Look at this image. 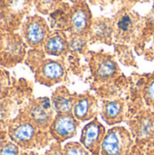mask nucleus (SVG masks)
I'll return each mask as SVG.
<instances>
[{"instance_id": "1", "label": "nucleus", "mask_w": 154, "mask_h": 155, "mask_svg": "<svg viewBox=\"0 0 154 155\" xmlns=\"http://www.w3.org/2000/svg\"><path fill=\"white\" fill-rule=\"evenodd\" d=\"M9 139L22 151H33L46 147L53 139L49 132L41 131L21 109L7 127Z\"/></svg>"}, {"instance_id": "2", "label": "nucleus", "mask_w": 154, "mask_h": 155, "mask_svg": "<svg viewBox=\"0 0 154 155\" xmlns=\"http://www.w3.org/2000/svg\"><path fill=\"white\" fill-rule=\"evenodd\" d=\"M113 20V36L121 43H133L143 31V19L135 12L122 9Z\"/></svg>"}, {"instance_id": "3", "label": "nucleus", "mask_w": 154, "mask_h": 155, "mask_svg": "<svg viewBox=\"0 0 154 155\" xmlns=\"http://www.w3.org/2000/svg\"><path fill=\"white\" fill-rule=\"evenodd\" d=\"M25 42L15 33H4L0 36V66L12 68L25 59Z\"/></svg>"}, {"instance_id": "4", "label": "nucleus", "mask_w": 154, "mask_h": 155, "mask_svg": "<svg viewBox=\"0 0 154 155\" xmlns=\"http://www.w3.org/2000/svg\"><path fill=\"white\" fill-rule=\"evenodd\" d=\"M31 5L32 0H0V30L5 33L15 31Z\"/></svg>"}, {"instance_id": "5", "label": "nucleus", "mask_w": 154, "mask_h": 155, "mask_svg": "<svg viewBox=\"0 0 154 155\" xmlns=\"http://www.w3.org/2000/svg\"><path fill=\"white\" fill-rule=\"evenodd\" d=\"M130 132L122 126H116L106 132L100 155H129L133 147Z\"/></svg>"}, {"instance_id": "6", "label": "nucleus", "mask_w": 154, "mask_h": 155, "mask_svg": "<svg viewBox=\"0 0 154 155\" xmlns=\"http://www.w3.org/2000/svg\"><path fill=\"white\" fill-rule=\"evenodd\" d=\"M22 110L32 119L41 131L49 132V127L55 116V112L49 98L40 97L32 99Z\"/></svg>"}, {"instance_id": "7", "label": "nucleus", "mask_w": 154, "mask_h": 155, "mask_svg": "<svg viewBox=\"0 0 154 155\" xmlns=\"http://www.w3.org/2000/svg\"><path fill=\"white\" fill-rule=\"evenodd\" d=\"M22 32L25 44L34 49L42 48L51 33L46 21L39 15L27 17L23 24Z\"/></svg>"}, {"instance_id": "8", "label": "nucleus", "mask_w": 154, "mask_h": 155, "mask_svg": "<svg viewBox=\"0 0 154 155\" xmlns=\"http://www.w3.org/2000/svg\"><path fill=\"white\" fill-rule=\"evenodd\" d=\"M92 24L93 18L89 6L83 1L75 2L70 7L66 31L74 35L88 36Z\"/></svg>"}, {"instance_id": "9", "label": "nucleus", "mask_w": 154, "mask_h": 155, "mask_svg": "<svg viewBox=\"0 0 154 155\" xmlns=\"http://www.w3.org/2000/svg\"><path fill=\"white\" fill-rule=\"evenodd\" d=\"M34 73L38 84L51 87L64 79L65 66L63 60L48 58L44 59Z\"/></svg>"}, {"instance_id": "10", "label": "nucleus", "mask_w": 154, "mask_h": 155, "mask_svg": "<svg viewBox=\"0 0 154 155\" xmlns=\"http://www.w3.org/2000/svg\"><path fill=\"white\" fill-rule=\"evenodd\" d=\"M90 68L93 78L99 82L112 80L119 72L114 58L105 53H94L90 59Z\"/></svg>"}, {"instance_id": "11", "label": "nucleus", "mask_w": 154, "mask_h": 155, "mask_svg": "<svg viewBox=\"0 0 154 155\" xmlns=\"http://www.w3.org/2000/svg\"><path fill=\"white\" fill-rule=\"evenodd\" d=\"M79 123L72 113L55 114L49 127V134L57 143H62L75 136Z\"/></svg>"}, {"instance_id": "12", "label": "nucleus", "mask_w": 154, "mask_h": 155, "mask_svg": "<svg viewBox=\"0 0 154 155\" xmlns=\"http://www.w3.org/2000/svg\"><path fill=\"white\" fill-rule=\"evenodd\" d=\"M105 134L104 126L97 119H93L83 128L80 143L92 155H100Z\"/></svg>"}, {"instance_id": "13", "label": "nucleus", "mask_w": 154, "mask_h": 155, "mask_svg": "<svg viewBox=\"0 0 154 155\" xmlns=\"http://www.w3.org/2000/svg\"><path fill=\"white\" fill-rule=\"evenodd\" d=\"M98 113V102L91 94H76L73 114L78 122L93 120Z\"/></svg>"}, {"instance_id": "14", "label": "nucleus", "mask_w": 154, "mask_h": 155, "mask_svg": "<svg viewBox=\"0 0 154 155\" xmlns=\"http://www.w3.org/2000/svg\"><path fill=\"white\" fill-rule=\"evenodd\" d=\"M113 35V19L99 17L95 20H93V24L88 34V39L90 42H103L105 44H111Z\"/></svg>"}, {"instance_id": "15", "label": "nucleus", "mask_w": 154, "mask_h": 155, "mask_svg": "<svg viewBox=\"0 0 154 155\" xmlns=\"http://www.w3.org/2000/svg\"><path fill=\"white\" fill-rule=\"evenodd\" d=\"M44 52L53 56H64L69 51L68 37L64 31L56 30L50 33L43 46Z\"/></svg>"}, {"instance_id": "16", "label": "nucleus", "mask_w": 154, "mask_h": 155, "mask_svg": "<svg viewBox=\"0 0 154 155\" xmlns=\"http://www.w3.org/2000/svg\"><path fill=\"white\" fill-rule=\"evenodd\" d=\"M76 94H73L65 86L57 87L51 97L52 106L56 114L73 113Z\"/></svg>"}, {"instance_id": "17", "label": "nucleus", "mask_w": 154, "mask_h": 155, "mask_svg": "<svg viewBox=\"0 0 154 155\" xmlns=\"http://www.w3.org/2000/svg\"><path fill=\"white\" fill-rule=\"evenodd\" d=\"M102 118L109 125L122 123L124 119V103L122 100L105 102L102 107Z\"/></svg>"}, {"instance_id": "18", "label": "nucleus", "mask_w": 154, "mask_h": 155, "mask_svg": "<svg viewBox=\"0 0 154 155\" xmlns=\"http://www.w3.org/2000/svg\"><path fill=\"white\" fill-rule=\"evenodd\" d=\"M133 130L141 142H147L154 137V115L144 114L139 117V119L133 125Z\"/></svg>"}, {"instance_id": "19", "label": "nucleus", "mask_w": 154, "mask_h": 155, "mask_svg": "<svg viewBox=\"0 0 154 155\" xmlns=\"http://www.w3.org/2000/svg\"><path fill=\"white\" fill-rule=\"evenodd\" d=\"M21 109L17 107L15 96L10 98L9 95L0 101V128L7 130L11 121L19 114Z\"/></svg>"}, {"instance_id": "20", "label": "nucleus", "mask_w": 154, "mask_h": 155, "mask_svg": "<svg viewBox=\"0 0 154 155\" xmlns=\"http://www.w3.org/2000/svg\"><path fill=\"white\" fill-rule=\"evenodd\" d=\"M12 83L10 74L5 68L0 66V101L6 98L11 91Z\"/></svg>"}, {"instance_id": "21", "label": "nucleus", "mask_w": 154, "mask_h": 155, "mask_svg": "<svg viewBox=\"0 0 154 155\" xmlns=\"http://www.w3.org/2000/svg\"><path fill=\"white\" fill-rule=\"evenodd\" d=\"M89 39L87 35H79L71 34L68 37V45H69V51L73 52H83Z\"/></svg>"}, {"instance_id": "22", "label": "nucleus", "mask_w": 154, "mask_h": 155, "mask_svg": "<svg viewBox=\"0 0 154 155\" xmlns=\"http://www.w3.org/2000/svg\"><path fill=\"white\" fill-rule=\"evenodd\" d=\"M63 0H34L36 10L44 15L52 14L61 4Z\"/></svg>"}, {"instance_id": "23", "label": "nucleus", "mask_w": 154, "mask_h": 155, "mask_svg": "<svg viewBox=\"0 0 154 155\" xmlns=\"http://www.w3.org/2000/svg\"><path fill=\"white\" fill-rule=\"evenodd\" d=\"M44 60V58L43 51L40 49H33L27 53V56L25 57V62L31 68V70L34 72Z\"/></svg>"}, {"instance_id": "24", "label": "nucleus", "mask_w": 154, "mask_h": 155, "mask_svg": "<svg viewBox=\"0 0 154 155\" xmlns=\"http://www.w3.org/2000/svg\"><path fill=\"white\" fill-rule=\"evenodd\" d=\"M63 155H92L81 143H68L62 148Z\"/></svg>"}, {"instance_id": "25", "label": "nucleus", "mask_w": 154, "mask_h": 155, "mask_svg": "<svg viewBox=\"0 0 154 155\" xmlns=\"http://www.w3.org/2000/svg\"><path fill=\"white\" fill-rule=\"evenodd\" d=\"M143 94L147 104L154 107V74H151L147 78Z\"/></svg>"}, {"instance_id": "26", "label": "nucleus", "mask_w": 154, "mask_h": 155, "mask_svg": "<svg viewBox=\"0 0 154 155\" xmlns=\"http://www.w3.org/2000/svg\"><path fill=\"white\" fill-rule=\"evenodd\" d=\"M21 149L10 139L0 143V155H20Z\"/></svg>"}, {"instance_id": "27", "label": "nucleus", "mask_w": 154, "mask_h": 155, "mask_svg": "<svg viewBox=\"0 0 154 155\" xmlns=\"http://www.w3.org/2000/svg\"><path fill=\"white\" fill-rule=\"evenodd\" d=\"M43 155H63L62 148L60 147V143H54L51 145L50 149L47 150Z\"/></svg>"}, {"instance_id": "28", "label": "nucleus", "mask_w": 154, "mask_h": 155, "mask_svg": "<svg viewBox=\"0 0 154 155\" xmlns=\"http://www.w3.org/2000/svg\"><path fill=\"white\" fill-rule=\"evenodd\" d=\"M116 2H119V3H121L122 5H123L125 7H124V9H128V6H131V5H133V4H135L137 1H139V0H115Z\"/></svg>"}, {"instance_id": "29", "label": "nucleus", "mask_w": 154, "mask_h": 155, "mask_svg": "<svg viewBox=\"0 0 154 155\" xmlns=\"http://www.w3.org/2000/svg\"><path fill=\"white\" fill-rule=\"evenodd\" d=\"M20 155H40L34 151H21Z\"/></svg>"}, {"instance_id": "30", "label": "nucleus", "mask_w": 154, "mask_h": 155, "mask_svg": "<svg viewBox=\"0 0 154 155\" xmlns=\"http://www.w3.org/2000/svg\"><path fill=\"white\" fill-rule=\"evenodd\" d=\"M147 155H154V149L153 150H152V151H150V152H148V153H147Z\"/></svg>"}, {"instance_id": "31", "label": "nucleus", "mask_w": 154, "mask_h": 155, "mask_svg": "<svg viewBox=\"0 0 154 155\" xmlns=\"http://www.w3.org/2000/svg\"><path fill=\"white\" fill-rule=\"evenodd\" d=\"M75 2H78V1H81V0H74Z\"/></svg>"}]
</instances>
